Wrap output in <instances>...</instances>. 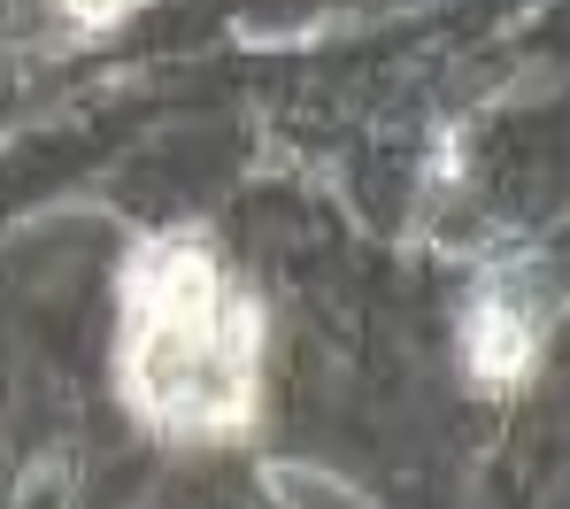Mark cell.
Segmentation results:
<instances>
[{"instance_id": "cell-2", "label": "cell", "mask_w": 570, "mask_h": 509, "mask_svg": "<svg viewBox=\"0 0 570 509\" xmlns=\"http://www.w3.org/2000/svg\"><path fill=\"white\" fill-rule=\"evenodd\" d=\"M540 340H548V302L524 278H485L463 302V363L485 394L524 386L540 363Z\"/></svg>"}, {"instance_id": "cell-1", "label": "cell", "mask_w": 570, "mask_h": 509, "mask_svg": "<svg viewBox=\"0 0 570 509\" xmlns=\"http://www.w3.org/2000/svg\"><path fill=\"white\" fill-rule=\"evenodd\" d=\"M116 394L155 440H247L263 417V302L200 232H155L116 278Z\"/></svg>"}, {"instance_id": "cell-3", "label": "cell", "mask_w": 570, "mask_h": 509, "mask_svg": "<svg viewBox=\"0 0 570 509\" xmlns=\"http://www.w3.org/2000/svg\"><path fill=\"white\" fill-rule=\"evenodd\" d=\"M131 8H139V0H62V16H70L78 31H116Z\"/></svg>"}]
</instances>
